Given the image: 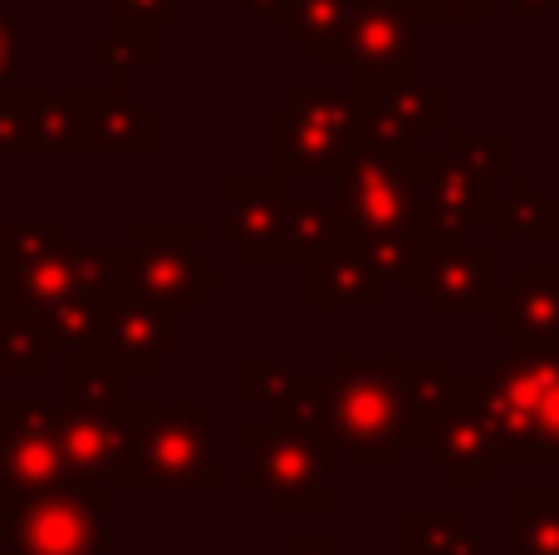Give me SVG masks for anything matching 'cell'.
<instances>
[{"label": "cell", "instance_id": "cell-39", "mask_svg": "<svg viewBox=\"0 0 559 555\" xmlns=\"http://www.w3.org/2000/svg\"><path fill=\"white\" fill-rule=\"evenodd\" d=\"M555 59H559V29H555Z\"/></svg>", "mask_w": 559, "mask_h": 555}, {"label": "cell", "instance_id": "cell-16", "mask_svg": "<svg viewBox=\"0 0 559 555\" xmlns=\"http://www.w3.org/2000/svg\"><path fill=\"white\" fill-rule=\"evenodd\" d=\"M496 281L491 271V241H447V246H427L423 256V295L427 310H491Z\"/></svg>", "mask_w": 559, "mask_h": 555}, {"label": "cell", "instance_id": "cell-7", "mask_svg": "<svg viewBox=\"0 0 559 555\" xmlns=\"http://www.w3.org/2000/svg\"><path fill=\"white\" fill-rule=\"evenodd\" d=\"M423 173L427 157L383 153L358 143L338 173V232L348 246L388 241V236H423Z\"/></svg>", "mask_w": 559, "mask_h": 555}, {"label": "cell", "instance_id": "cell-32", "mask_svg": "<svg viewBox=\"0 0 559 555\" xmlns=\"http://www.w3.org/2000/svg\"><path fill=\"white\" fill-rule=\"evenodd\" d=\"M45 88L10 84L0 88V153L5 157H35V118Z\"/></svg>", "mask_w": 559, "mask_h": 555}, {"label": "cell", "instance_id": "cell-1", "mask_svg": "<svg viewBox=\"0 0 559 555\" xmlns=\"http://www.w3.org/2000/svg\"><path fill=\"white\" fill-rule=\"evenodd\" d=\"M447 374L437 354H403V359H348L338 354L324 374V433L348 448L358 468L393 472L407 452L417 393Z\"/></svg>", "mask_w": 559, "mask_h": 555}, {"label": "cell", "instance_id": "cell-20", "mask_svg": "<svg viewBox=\"0 0 559 555\" xmlns=\"http://www.w3.org/2000/svg\"><path fill=\"white\" fill-rule=\"evenodd\" d=\"M481 232L491 246H511V241L555 246L559 241V206L535 187V177L515 173L506 197H491V212H486Z\"/></svg>", "mask_w": 559, "mask_h": 555}, {"label": "cell", "instance_id": "cell-36", "mask_svg": "<svg viewBox=\"0 0 559 555\" xmlns=\"http://www.w3.org/2000/svg\"><path fill=\"white\" fill-rule=\"evenodd\" d=\"M285 555H344L334 546V536H324V531H295V536L285 541Z\"/></svg>", "mask_w": 559, "mask_h": 555}, {"label": "cell", "instance_id": "cell-6", "mask_svg": "<svg viewBox=\"0 0 559 555\" xmlns=\"http://www.w3.org/2000/svg\"><path fill=\"white\" fill-rule=\"evenodd\" d=\"M216 428L197 399L153 403L147 399L138 442L128 458L118 492H216Z\"/></svg>", "mask_w": 559, "mask_h": 555}, {"label": "cell", "instance_id": "cell-11", "mask_svg": "<svg viewBox=\"0 0 559 555\" xmlns=\"http://www.w3.org/2000/svg\"><path fill=\"white\" fill-rule=\"evenodd\" d=\"M128 256H133V291L177 315H192L202 295L222 285V271L202 261L197 222H138L128 236Z\"/></svg>", "mask_w": 559, "mask_h": 555}, {"label": "cell", "instance_id": "cell-26", "mask_svg": "<svg viewBox=\"0 0 559 555\" xmlns=\"http://www.w3.org/2000/svg\"><path fill=\"white\" fill-rule=\"evenodd\" d=\"M29 320H35V315H29ZM39 330L49 334L55 354H64V359H74V354H98L104 350V334H108V305L74 291L49 315H39Z\"/></svg>", "mask_w": 559, "mask_h": 555}, {"label": "cell", "instance_id": "cell-19", "mask_svg": "<svg viewBox=\"0 0 559 555\" xmlns=\"http://www.w3.org/2000/svg\"><path fill=\"white\" fill-rule=\"evenodd\" d=\"M373 0H295V15L285 20V35L314 59L319 69L348 64V39Z\"/></svg>", "mask_w": 559, "mask_h": 555}, {"label": "cell", "instance_id": "cell-35", "mask_svg": "<svg viewBox=\"0 0 559 555\" xmlns=\"http://www.w3.org/2000/svg\"><path fill=\"white\" fill-rule=\"evenodd\" d=\"M20 55H25V25L15 15H5V5H0V88L15 84Z\"/></svg>", "mask_w": 559, "mask_h": 555}, {"label": "cell", "instance_id": "cell-28", "mask_svg": "<svg viewBox=\"0 0 559 555\" xmlns=\"http://www.w3.org/2000/svg\"><path fill=\"white\" fill-rule=\"evenodd\" d=\"M515 555H559V487H521L511 497Z\"/></svg>", "mask_w": 559, "mask_h": 555}, {"label": "cell", "instance_id": "cell-33", "mask_svg": "<svg viewBox=\"0 0 559 555\" xmlns=\"http://www.w3.org/2000/svg\"><path fill=\"white\" fill-rule=\"evenodd\" d=\"M167 20H177V0H108V25L157 29Z\"/></svg>", "mask_w": 559, "mask_h": 555}, {"label": "cell", "instance_id": "cell-12", "mask_svg": "<svg viewBox=\"0 0 559 555\" xmlns=\"http://www.w3.org/2000/svg\"><path fill=\"white\" fill-rule=\"evenodd\" d=\"M147 399H138L133 409H69L64 403V458L74 487H114L123 477L128 458L138 442V423H143Z\"/></svg>", "mask_w": 559, "mask_h": 555}, {"label": "cell", "instance_id": "cell-23", "mask_svg": "<svg viewBox=\"0 0 559 555\" xmlns=\"http://www.w3.org/2000/svg\"><path fill=\"white\" fill-rule=\"evenodd\" d=\"M157 147V114L133 104V88L98 84L94 128H88V153H153Z\"/></svg>", "mask_w": 559, "mask_h": 555}, {"label": "cell", "instance_id": "cell-9", "mask_svg": "<svg viewBox=\"0 0 559 555\" xmlns=\"http://www.w3.org/2000/svg\"><path fill=\"white\" fill-rule=\"evenodd\" d=\"M354 104L364 118V143L397 157H432V138H447V88L413 74H354Z\"/></svg>", "mask_w": 559, "mask_h": 555}, {"label": "cell", "instance_id": "cell-10", "mask_svg": "<svg viewBox=\"0 0 559 555\" xmlns=\"http://www.w3.org/2000/svg\"><path fill=\"white\" fill-rule=\"evenodd\" d=\"M74 487L64 458V409L45 399H5L0 418V511Z\"/></svg>", "mask_w": 559, "mask_h": 555}, {"label": "cell", "instance_id": "cell-38", "mask_svg": "<svg viewBox=\"0 0 559 555\" xmlns=\"http://www.w3.org/2000/svg\"><path fill=\"white\" fill-rule=\"evenodd\" d=\"M555 5H559V0H511V15L521 20V25H531V20L555 15Z\"/></svg>", "mask_w": 559, "mask_h": 555}, {"label": "cell", "instance_id": "cell-27", "mask_svg": "<svg viewBox=\"0 0 559 555\" xmlns=\"http://www.w3.org/2000/svg\"><path fill=\"white\" fill-rule=\"evenodd\" d=\"M55 344L39 330V320L15 310H0V383H29L49 369Z\"/></svg>", "mask_w": 559, "mask_h": 555}, {"label": "cell", "instance_id": "cell-5", "mask_svg": "<svg viewBox=\"0 0 559 555\" xmlns=\"http://www.w3.org/2000/svg\"><path fill=\"white\" fill-rule=\"evenodd\" d=\"M407 448L423 452V462L442 472L452 492H481L496 472V438L481 403H476V379L437 374L417 393Z\"/></svg>", "mask_w": 559, "mask_h": 555}, {"label": "cell", "instance_id": "cell-18", "mask_svg": "<svg viewBox=\"0 0 559 555\" xmlns=\"http://www.w3.org/2000/svg\"><path fill=\"white\" fill-rule=\"evenodd\" d=\"M486 330L506 340H559V251L555 265H515L486 310Z\"/></svg>", "mask_w": 559, "mask_h": 555}, {"label": "cell", "instance_id": "cell-29", "mask_svg": "<svg viewBox=\"0 0 559 555\" xmlns=\"http://www.w3.org/2000/svg\"><path fill=\"white\" fill-rule=\"evenodd\" d=\"M94 69H108V88H133V79L157 59V29H128L108 25V39L84 49Z\"/></svg>", "mask_w": 559, "mask_h": 555}, {"label": "cell", "instance_id": "cell-25", "mask_svg": "<svg viewBox=\"0 0 559 555\" xmlns=\"http://www.w3.org/2000/svg\"><path fill=\"white\" fill-rule=\"evenodd\" d=\"M403 555H486V541L462 511H407L397 521Z\"/></svg>", "mask_w": 559, "mask_h": 555}, {"label": "cell", "instance_id": "cell-17", "mask_svg": "<svg viewBox=\"0 0 559 555\" xmlns=\"http://www.w3.org/2000/svg\"><path fill=\"white\" fill-rule=\"evenodd\" d=\"M354 74H413L427 79V49L417 39V15L403 0H373L348 39Z\"/></svg>", "mask_w": 559, "mask_h": 555}, {"label": "cell", "instance_id": "cell-4", "mask_svg": "<svg viewBox=\"0 0 559 555\" xmlns=\"http://www.w3.org/2000/svg\"><path fill=\"white\" fill-rule=\"evenodd\" d=\"M246 487L265 497V507L289 517V511H334V448L319 423L305 418H251L246 423Z\"/></svg>", "mask_w": 559, "mask_h": 555}, {"label": "cell", "instance_id": "cell-21", "mask_svg": "<svg viewBox=\"0 0 559 555\" xmlns=\"http://www.w3.org/2000/svg\"><path fill=\"white\" fill-rule=\"evenodd\" d=\"M383 300V281L364 261V251H354L348 241H338L324 261L309 271V310H378Z\"/></svg>", "mask_w": 559, "mask_h": 555}, {"label": "cell", "instance_id": "cell-24", "mask_svg": "<svg viewBox=\"0 0 559 555\" xmlns=\"http://www.w3.org/2000/svg\"><path fill=\"white\" fill-rule=\"evenodd\" d=\"M94 108H98V84H79L64 94L39 98V118H35V157L45 153H88V128H94Z\"/></svg>", "mask_w": 559, "mask_h": 555}, {"label": "cell", "instance_id": "cell-31", "mask_svg": "<svg viewBox=\"0 0 559 555\" xmlns=\"http://www.w3.org/2000/svg\"><path fill=\"white\" fill-rule=\"evenodd\" d=\"M69 226L64 222H5L0 226V271L25 261H45V256L69 251Z\"/></svg>", "mask_w": 559, "mask_h": 555}, {"label": "cell", "instance_id": "cell-3", "mask_svg": "<svg viewBox=\"0 0 559 555\" xmlns=\"http://www.w3.org/2000/svg\"><path fill=\"white\" fill-rule=\"evenodd\" d=\"M364 143L354 94L324 84H295L265 118V173L275 177H338Z\"/></svg>", "mask_w": 559, "mask_h": 555}, {"label": "cell", "instance_id": "cell-34", "mask_svg": "<svg viewBox=\"0 0 559 555\" xmlns=\"http://www.w3.org/2000/svg\"><path fill=\"white\" fill-rule=\"evenodd\" d=\"M417 20H442V25H476L491 15V0H403Z\"/></svg>", "mask_w": 559, "mask_h": 555}, {"label": "cell", "instance_id": "cell-2", "mask_svg": "<svg viewBox=\"0 0 559 555\" xmlns=\"http://www.w3.org/2000/svg\"><path fill=\"white\" fill-rule=\"evenodd\" d=\"M496 468H559V340H511L476 379Z\"/></svg>", "mask_w": 559, "mask_h": 555}, {"label": "cell", "instance_id": "cell-22", "mask_svg": "<svg viewBox=\"0 0 559 555\" xmlns=\"http://www.w3.org/2000/svg\"><path fill=\"white\" fill-rule=\"evenodd\" d=\"M338 241H344V232H338V212H334V206L314 202V197H295V206H289V216H285V232H280V241L251 265V271H261V265L314 271V265L324 261V256L334 251Z\"/></svg>", "mask_w": 559, "mask_h": 555}, {"label": "cell", "instance_id": "cell-13", "mask_svg": "<svg viewBox=\"0 0 559 555\" xmlns=\"http://www.w3.org/2000/svg\"><path fill=\"white\" fill-rule=\"evenodd\" d=\"M491 212V177L437 147L423 173V236L427 246L466 241Z\"/></svg>", "mask_w": 559, "mask_h": 555}, {"label": "cell", "instance_id": "cell-14", "mask_svg": "<svg viewBox=\"0 0 559 555\" xmlns=\"http://www.w3.org/2000/svg\"><path fill=\"white\" fill-rule=\"evenodd\" d=\"M222 241L236 246L246 265H255L280 241L295 197L275 173H231L222 177Z\"/></svg>", "mask_w": 559, "mask_h": 555}, {"label": "cell", "instance_id": "cell-37", "mask_svg": "<svg viewBox=\"0 0 559 555\" xmlns=\"http://www.w3.org/2000/svg\"><path fill=\"white\" fill-rule=\"evenodd\" d=\"M236 5H246L255 20H280V25L295 15V0H236Z\"/></svg>", "mask_w": 559, "mask_h": 555}, {"label": "cell", "instance_id": "cell-15", "mask_svg": "<svg viewBox=\"0 0 559 555\" xmlns=\"http://www.w3.org/2000/svg\"><path fill=\"white\" fill-rule=\"evenodd\" d=\"M177 344H182V315L167 310V305L143 300L138 291L118 295L114 310H108V334L104 350L118 369H128L133 379H153L163 369V359H173Z\"/></svg>", "mask_w": 559, "mask_h": 555}, {"label": "cell", "instance_id": "cell-8", "mask_svg": "<svg viewBox=\"0 0 559 555\" xmlns=\"http://www.w3.org/2000/svg\"><path fill=\"white\" fill-rule=\"evenodd\" d=\"M5 517L0 555H108L114 551V487H64L20 501Z\"/></svg>", "mask_w": 559, "mask_h": 555}, {"label": "cell", "instance_id": "cell-30", "mask_svg": "<svg viewBox=\"0 0 559 555\" xmlns=\"http://www.w3.org/2000/svg\"><path fill=\"white\" fill-rule=\"evenodd\" d=\"M299 379L289 364L265 359V354H251L241 364V389L255 409H265V418H295V399H299Z\"/></svg>", "mask_w": 559, "mask_h": 555}]
</instances>
